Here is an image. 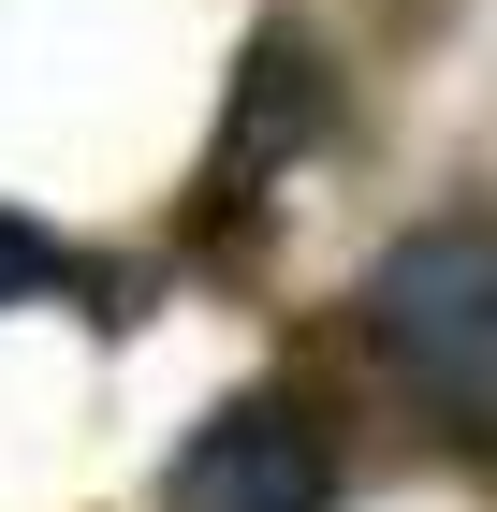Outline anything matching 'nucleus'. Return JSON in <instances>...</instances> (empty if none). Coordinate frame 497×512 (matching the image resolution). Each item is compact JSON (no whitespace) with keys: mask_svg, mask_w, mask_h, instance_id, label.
<instances>
[{"mask_svg":"<svg viewBox=\"0 0 497 512\" xmlns=\"http://www.w3.org/2000/svg\"><path fill=\"white\" fill-rule=\"evenodd\" d=\"M44 278H59V249H44L30 220H15V205H0V308H15V293H44Z\"/></svg>","mask_w":497,"mask_h":512,"instance_id":"obj_3","label":"nucleus"},{"mask_svg":"<svg viewBox=\"0 0 497 512\" xmlns=\"http://www.w3.org/2000/svg\"><path fill=\"white\" fill-rule=\"evenodd\" d=\"M337 498V439L293 395H234L205 410V439L161 469V512H322Z\"/></svg>","mask_w":497,"mask_h":512,"instance_id":"obj_2","label":"nucleus"},{"mask_svg":"<svg viewBox=\"0 0 497 512\" xmlns=\"http://www.w3.org/2000/svg\"><path fill=\"white\" fill-rule=\"evenodd\" d=\"M366 337H381V366H395L454 439H483V425H497V249H483V220H424V235H395L381 278H366Z\"/></svg>","mask_w":497,"mask_h":512,"instance_id":"obj_1","label":"nucleus"}]
</instances>
